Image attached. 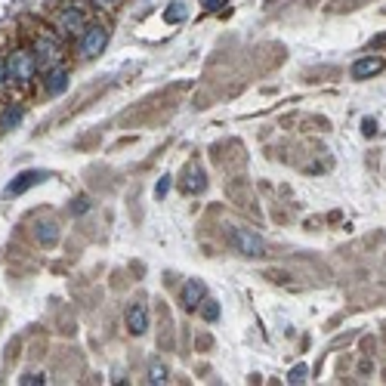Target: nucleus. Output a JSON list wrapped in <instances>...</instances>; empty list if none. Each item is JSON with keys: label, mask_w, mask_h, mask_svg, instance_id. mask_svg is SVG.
I'll use <instances>...</instances> for the list:
<instances>
[{"label": "nucleus", "mask_w": 386, "mask_h": 386, "mask_svg": "<svg viewBox=\"0 0 386 386\" xmlns=\"http://www.w3.org/2000/svg\"><path fill=\"white\" fill-rule=\"evenodd\" d=\"M6 71H9V81L16 83V87H28V83L34 81V71H37V56L34 50H19L6 59Z\"/></svg>", "instance_id": "nucleus-1"}, {"label": "nucleus", "mask_w": 386, "mask_h": 386, "mask_svg": "<svg viewBox=\"0 0 386 386\" xmlns=\"http://www.w3.org/2000/svg\"><path fill=\"white\" fill-rule=\"evenodd\" d=\"M229 241H232V248L238 250L241 257H248V260L266 257V241H263L257 232H250V229H232Z\"/></svg>", "instance_id": "nucleus-2"}, {"label": "nucleus", "mask_w": 386, "mask_h": 386, "mask_svg": "<svg viewBox=\"0 0 386 386\" xmlns=\"http://www.w3.org/2000/svg\"><path fill=\"white\" fill-rule=\"evenodd\" d=\"M108 46V28L106 25H87L81 31V56L83 59H96Z\"/></svg>", "instance_id": "nucleus-3"}, {"label": "nucleus", "mask_w": 386, "mask_h": 386, "mask_svg": "<svg viewBox=\"0 0 386 386\" xmlns=\"http://www.w3.org/2000/svg\"><path fill=\"white\" fill-rule=\"evenodd\" d=\"M124 322H127V331L133 334V337H143L148 331V325H152V315H148V306L143 303H133L127 309V315H124Z\"/></svg>", "instance_id": "nucleus-4"}, {"label": "nucleus", "mask_w": 386, "mask_h": 386, "mask_svg": "<svg viewBox=\"0 0 386 386\" xmlns=\"http://www.w3.org/2000/svg\"><path fill=\"white\" fill-rule=\"evenodd\" d=\"M386 68V62L380 59V56H365V59H355L350 74L355 81H365V78H374V74H380Z\"/></svg>", "instance_id": "nucleus-5"}, {"label": "nucleus", "mask_w": 386, "mask_h": 386, "mask_svg": "<svg viewBox=\"0 0 386 386\" xmlns=\"http://www.w3.org/2000/svg\"><path fill=\"white\" fill-rule=\"evenodd\" d=\"M34 56L37 62H46L53 68V65H59V44L53 41V34H41L34 44Z\"/></svg>", "instance_id": "nucleus-6"}, {"label": "nucleus", "mask_w": 386, "mask_h": 386, "mask_svg": "<svg viewBox=\"0 0 386 386\" xmlns=\"http://www.w3.org/2000/svg\"><path fill=\"white\" fill-rule=\"evenodd\" d=\"M41 180H50V173H46V171H28V173H19L16 180L6 186V195L13 198V195H19V192H25V189H31V186H37Z\"/></svg>", "instance_id": "nucleus-7"}, {"label": "nucleus", "mask_w": 386, "mask_h": 386, "mask_svg": "<svg viewBox=\"0 0 386 386\" xmlns=\"http://www.w3.org/2000/svg\"><path fill=\"white\" fill-rule=\"evenodd\" d=\"M207 297V288H204V281H186V288H183V309H189V313H195L198 306H201V300Z\"/></svg>", "instance_id": "nucleus-8"}, {"label": "nucleus", "mask_w": 386, "mask_h": 386, "mask_svg": "<svg viewBox=\"0 0 386 386\" xmlns=\"http://www.w3.org/2000/svg\"><path fill=\"white\" fill-rule=\"evenodd\" d=\"M65 90H68V71H65L62 65H53V68L46 71V93H50V96H62Z\"/></svg>", "instance_id": "nucleus-9"}, {"label": "nucleus", "mask_w": 386, "mask_h": 386, "mask_svg": "<svg viewBox=\"0 0 386 386\" xmlns=\"http://www.w3.org/2000/svg\"><path fill=\"white\" fill-rule=\"evenodd\" d=\"M83 28H87V25H83V13H81V9L78 6L65 9V13H62V31L65 34H81Z\"/></svg>", "instance_id": "nucleus-10"}, {"label": "nucleus", "mask_w": 386, "mask_h": 386, "mask_svg": "<svg viewBox=\"0 0 386 386\" xmlns=\"http://www.w3.org/2000/svg\"><path fill=\"white\" fill-rule=\"evenodd\" d=\"M204 171H201V167H189V171H186V176H183V189L186 192H204Z\"/></svg>", "instance_id": "nucleus-11"}, {"label": "nucleus", "mask_w": 386, "mask_h": 386, "mask_svg": "<svg viewBox=\"0 0 386 386\" xmlns=\"http://www.w3.org/2000/svg\"><path fill=\"white\" fill-rule=\"evenodd\" d=\"M25 118V108L22 106H9L4 115H0V130H13V127H19V121Z\"/></svg>", "instance_id": "nucleus-12"}, {"label": "nucleus", "mask_w": 386, "mask_h": 386, "mask_svg": "<svg viewBox=\"0 0 386 386\" xmlns=\"http://www.w3.org/2000/svg\"><path fill=\"white\" fill-rule=\"evenodd\" d=\"M37 241L46 244V248L56 244V241H59V225H56V223H37Z\"/></svg>", "instance_id": "nucleus-13"}, {"label": "nucleus", "mask_w": 386, "mask_h": 386, "mask_svg": "<svg viewBox=\"0 0 386 386\" xmlns=\"http://www.w3.org/2000/svg\"><path fill=\"white\" fill-rule=\"evenodd\" d=\"M198 309H201V318H204V322H216V318H220V303H216V300H207V297H204Z\"/></svg>", "instance_id": "nucleus-14"}, {"label": "nucleus", "mask_w": 386, "mask_h": 386, "mask_svg": "<svg viewBox=\"0 0 386 386\" xmlns=\"http://www.w3.org/2000/svg\"><path fill=\"white\" fill-rule=\"evenodd\" d=\"M148 383H155V386L167 383V371H164V365H152V368H148Z\"/></svg>", "instance_id": "nucleus-15"}, {"label": "nucleus", "mask_w": 386, "mask_h": 386, "mask_svg": "<svg viewBox=\"0 0 386 386\" xmlns=\"http://www.w3.org/2000/svg\"><path fill=\"white\" fill-rule=\"evenodd\" d=\"M167 189H171V176H161V183H158V189H155V198H164Z\"/></svg>", "instance_id": "nucleus-16"}, {"label": "nucleus", "mask_w": 386, "mask_h": 386, "mask_svg": "<svg viewBox=\"0 0 386 386\" xmlns=\"http://www.w3.org/2000/svg\"><path fill=\"white\" fill-rule=\"evenodd\" d=\"M71 213H78V216H81V213H87V198H81V201H74V204H71Z\"/></svg>", "instance_id": "nucleus-17"}, {"label": "nucleus", "mask_w": 386, "mask_h": 386, "mask_svg": "<svg viewBox=\"0 0 386 386\" xmlns=\"http://www.w3.org/2000/svg\"><path fill=\"white\" fill-rule=\"evenodd\" d=\"M6 81H9V71H6V59H4V56H0V87H4Z\"/></svg>", "instance_id": "nucleus-18"}, {"label": "nucleus", "mask_w": 386, "mask_h": 386, "mask_svg": "<svg viewBox=\"0 0 386 386\" xmlns=\"http://www.w3.org/2000/svg\"><path fill=\"white\" fill-rule=\"evenodd\" d=\"M303 377H306V368H297L294 374H290V383H303Z\"/></svg>", "instance_id": "nucleus-19"}, {"label": "nucleus", "mask_w": 386, "mask_h": 386, "mask_svg": "<svg viewBox=\"0 0 386 386\" xmlns=\"http://www.w3.org/2000/svg\"><path fill=\"white\" fill-rule=\"evenodd\" d=\"M201 4H204V9H216V6H223L225 0H201Z\"/></svg>", "instance_id": "nucleus-20"}, {"label": "nucleus", "mask_w": 386, "mask_h": 386, "mask_svg": "<svg viewBox=\"0 0 386 386\" xmlns=\"http://www.w3.org/2000/svg\"><path fill=\"white\" fill-rule=\"evenodd\" d=\"M362 127H365V133H368V136L374 133V130H377V124H374V121H365V124H362Z\"/></svg>", "instance_id": "nucleus-21"}, {"label": "nucleus", "mask_w": 386, "mask_h": 386, "mask_svg": "<svg viewBox=\"0 0 386 386\" xmlns=\"http://www.w3.org/2000/svg\"><path fill=\"white\" fill-rule=\"evenodd\" d=\"M25 383L34 386V383H44V377H41V374H31V377H25Z\"/></svg>", "instance_id": "nucleus-22"}, {"label": "nucleus", "mask_w": 386, "mask_h": 386, "mask_svg": "<svg viewBox=\"0 0 386 386\" xmlns=\"http://www.w3.org/2000/svg\"><path fill=\"white\" fill-rule=\"evenodd\" d=\"M99 4H118V0H99Z\"/></svg>", "instance_id": "nucleus-23"}]
</instances>
